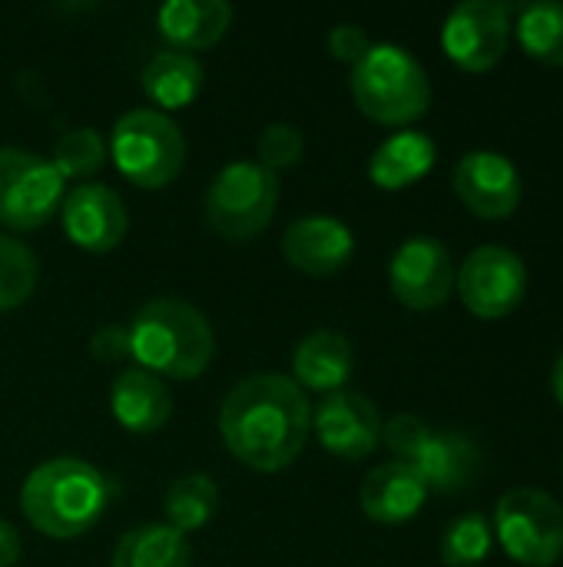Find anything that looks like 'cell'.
<instances>
[{"instance_id":"obj_22","label":"cell","mask_w":563,"mask_h":567,"mask_svg":"<svg viewBox=\"0 0 563 567\" xmlns=\"http://www.w3.org/2000/svg\"><path fill=\"white\" fill-rule=\"evenodd\" d=\"M202 80H206V70L202 63L192 56V53H183V50H159L139 73V83H143V93L159 106V113H169V110H186L199 90H202Z\"/></svg>"},{"instance_id":"obj_24","label":"cell","mask_w":563,"mask_h":567,"mask_svg":"<svg viewBox=\"0 0 563 567\" xmlns=\"http://www.w3.org/2000/svg\"><path fill=\"white\" fill-rule=\"evenodd\" d=\"M163 512H166V525L189 538L192 532L206 528L216 518L219 485L206 472H189L169 482V488L163 492Z\"/></svg>"},{"instance_id":"obj_4","label":"cell","mask_w":563,"mask_h":567,"mask_svg":"<svg viewBox=\"0 0 563 567\" xmlns=\"http://www.w3.org/2000/svg\"><path fill=\"white\" fill-rule=\"evenodd\" d=\"M355 106L382 126H408L431 106V80L425 66L398 43H372L352 66Z\"/></svg>"},{"instance_id":"obj_8","label":"cell","mask_w":563,"mask_h":567,"mask_svg":"<svg viewBox=\"0 0 563 567\" xmlns=\"http://www.w3.org/2000/svg\"><path fill=\"white\" fill-rule=\"evenodd\" d=\"M494 538L521 567H554L563 558V505L541 488H511L494 512Z\"/></svg>"},{"instance_id":"obj_21","label":"cell","mask_w":563,"mask_h":567,"mask_svg":"<svg viewBox=\"0 0 563 567\" xmlns=\"http://www.w3.org/2000/svg\"><path fill=\"white\" fill-rule=\"evenodd\" d=\"M435 159H438V146L428 133L402 130L392 133L385 143H378V150L368 159V179L378 189L398 193L425 179L435 169Z\"/></svg>"},{"instance_id":"obj_13","label":"cell","mask_w":563,"mask_h":567,"mask_svg":"<svg viewBox=\"0 0 563 567\" xmlns=\"http://www.w3.org/2000/svg\"><path fill=\"white\" fill-rule=\"evenodd\" d=\"M451 186L458 199L478 219L501 223L511 219L524 199V179L514 159L494 150H471L458 159L451 173Z\"/></svg>"},{"instance_id":"obj_30","label":"cell","mask_w":563,"mask_h":567,"mask_svg":"<svg viewBox=\"0 0 563 567\" xmlns=\"http://www.w3.org/2000/svg\"><path fill=\"white\" fill-rule=\"evenodd\" d=\"M368 50H372V37H368L358 23H338V27L329 30V53H332L338 63L355 66Z\"/></svg>"},{"instance_id":"obj_26","label":"cell","mask_w":563,"mask_h":567,"mask_svg":"<svg viewBox=\"0 0 563 567\" xmlns=\"http://www.w3.org/2000/svg\"><path fill=\"white\" fill-rule=\"evenodd\" d=\"M106 153H110V143L96 126H73L56 136L50 163L63 176V183L66 179L83 183L106 163Z\"/></svg>"},{"instance_id":"obj_28","label":"cell","mask_w":563,"mask_h":567,"mask_svg":"<svg viewBox=\"0 0 563 567\" xmlns=\"http://www.w3.org/2000/svg\"><path fill=\"white\" fill-rule=\"evenodd\" d=\"M491 548H494V528L478 512L455 518L441 535V561L448 567L484 565Z\"/></svg>"},{"instance_id":"obj_10","label":"cell","mask_w":563,"mask_h":567,"mask_svg":"<svg viewBox=\"0 0 563 567\" xmlns=\"http://www.w3.org/2000/svg\"><path fill=\"white\" fill-rule=\"evenodd\" d=\"M455 292L471 316L508 319L528 296V266L508 246H478L455 269Z\"/></svg>"},{"instance_id":"obj_3","label":"cell","mask_w":563,"mask_h":567,"mask_svg":"<svg viewBox=\"0 0 563 567\" xmlns=\"http://www.w3.org/2000/svg\"><path fill=\"white\" fill-rule=\"evenodd\" d=\"M129 359L159 379H199L216 359L209 319L183 299H153L129 319Z\"/></svg>"},{"instance_id":"obj_2","label":"cell","mask_w":563,"mask_h":567,"mask_svg":"<svg viewBox=\"0 0 563 567\" xmlns=\"http://www.w3.org/2000/svg\"><path fill=\"white\" fill-rule=\"evenodd\" d=\"M113 502V482L83 458H50L20 488V512L33 532L70 542L100 525Z\"/></svg>"},{"instance_id":"obj_29","label":"cell","mask_w":563,"mask_h":567,"mask_svg":"<svg viewBox=\"0 0 563 567\" xmlns=\"http://www.w3.org/2000/svg\"><path fill=\"white\" fill-rule=\"evenodd\" d=\"M256 153H259L256 163L279 176L282 169H292V166L302 163V156H305V136H302V130L295 123H282V120L279 123H269L262 130V136H259Z\"/></svg>"},{"instance_id":"obj_11","label":"cell","mask_w":563,"mask_h":567,"mask_svg":"<svg viewBox=\"0 0 563 567\" xmlns=\"http://www.w3.org/2000/svg\"><path fill=\"white\" fill-rule=\"evenodd\" d=\"M511 30H514L511 3L465 0L448 13L441 27V47L448 60L465 73H488L504 60L511 47Z\"/></svg>"},{"instance_id":"obj_17","label":"cell","mask_w":563,"mask_h":567,"mask_svg":"<svg viewBox=\"0 0 563 567\" xmlns=\"http://www.w3.org/2000/svg\"><path fill=\"white\" fill-rule=\"evenodd\" d=\"M428 488L421 482V475L408 465V462H385V465H375L365 482H362V512L365 518L378 522V525H405L411 522L425 502H428Z\"/></svg>"},{"instance_id":"obj_14","label":"cell","mask_w":563,"mask_h":567,"mask_svg":"<svg viewBox=\"0 0 563 567\" xmlns=\"http://www.w3.org/2000/svg\"><path fill=\"white\" fill-rule=\"evenodd\" d=\"M382 429L385 422L375 402L352 389L325 395L312 412V432L319 445L342 462L368 458L382 442Z\"/></svg>"},{"instance_id":"obj_27","label":"cell","mask_w":563,"mask_h":567,"mask_svg":"<svg viewBox=\"0 0 563 567\" xmlns=\"http://www.w3.org/2000/svg\"><path fill=\"white\" fill-rule=\"evenodd\" d=\"M37 279L40 266L33 249L17 236L0 233V312L20 309L33 296Z\"/></svg>"},{"instance_id":"obj_1","label":"cell","mask_w":563,"mask_h":567,"mask_svg":"<svg viewBox=\"0 0 563 567\" xmlns=\"http://www.w3.org/2000/svg\"><path fill=\"white\" fill-rule=\"evenodd\" d=\"M309 432V395L282 372L246 375L219 409V435L229 455L252 472H285L305 452Z\"/></svg>"},{"instance_id":"obj_19","label":"cell","mask_w":563,"mask_h":567,"mask_svg":"<svg viewBox=\"0 0 563 567\" xmlns=\"http://www.w3.org/2000/svg\"><path fill=\"white\" fill-rule=\"evenodd\" d=\"M355 372V349L335 329H315L292 349V382L305 392H342Z\"/></svg>"},{"instance_id":"obj_15","label":"cell","mask_w":563,"mask_h":567,"mask_svg":"<svg viewBox=\"0 0 563 567\" xmlns=\"http://www.w3.org/2000/svg\"><path fill=\"white\" fill-rule=\"evenodd\" d=\"M66 239L83 252H113L129 233V213L116 189L106 183H80L60 203Z\"/></svg>"},{"instance_id":"obj_12","label":"cell","mask_w":563,"mask_h":567,"mask_svg":"<svg viewBox=\"0 0 563 567\" xmlns=\"http://www.w3.org/2000/svg\"><path fill=\"white\" fill-rule=\"evenodd\" d=\"M388 282L405 309H441L455 292V259L441 239L408 236L388 262Z\"/></svg>"},{"instance_id":"obj_7","label":"cell","mask_w":563,"mask_h":567,"mask_svg":"<svg viewBox=\"0 0 563 567\" xmlns=\"http://www.w3.org/2000/svg\"><path fill=\"white\" fill-rule=\"evenodd\" d=\"M279 176L256 159L226 163L202 199L206 223L226 243H249L262 236L279 209Z\"/></svg>"},{"instance_id":"obj_25","label":"cell","mask_w":563,"mask_h":567,"mask_svg":"<svg viewBox=\"0 0 563 567\" xmlns=\"http://www.w3.org/2000/svg\"><path fill=\"white\" fill-rule=\"evenodd\" d=\"M514 13V30L524 53L544 66H563V3H528Z\"/></svg>"},{"instance_id":"obj_23","label":"cell","mask_w":563,"mask_h":567,"mask_svg":"<svg viewBox=\"0 0 563 567\" xmlns=\"http://www.w3.org/2000/svg\"><path fill=\"white\" fill-rule=\"evenodd\" d=\"M110 567H192V545L166 522H146L116 542Z\"/></svg>"},{"instance_id":"obj_20","label":"cell","mask_w":563,"mask_h":567,"mask_svg":"<svg viewBox=\"0 0 563 567\" xmlns=\"http://www.w3.org/2000/svg\"><path fill=\"white\" fill-rule=\"evenodd\" d=\"M232 3L226 0H169L156 10V30L169 50L196 53L216 47L232 27Z\"/></svg>"},{"instance_id":"obj_16","label":"cell","mask_w":563,"mask_h":567,"mask_svg":"<svg viewBox=\"0 0 563 567\" xmlns=\"http://www.w3.org/2000/svg\"><path fill=\"white\" fill-rule=\"evenodd\" d=\"M282 252L292 269L325 279V276L342 272L352 262L355 233L348 229V223H342L335 216L309 213V216H299L295 223H289L285 236H282Z\"/></svg>"},{"instance_id":"obj_5","label":"cell","mask_w":563,"mask_h":567,"mask_svg":"<svg viewBox=\"0 0 563 567\" xmlns=\"http://www.w3.org/2000/svg\"><path fill=\"white\" fill-rule=\"evenodd\" d=\"M382 442L398 462H408L428 492L455 495L481 472V449L461 432H435L421 415H395L382 429Z\"/></svg>"},{"instance_id":"obj_18","label":"cell","mask_w":563,"mask_h":567,"mask_svg":"<svg viewBox=\"0 0 563 567\" xmlns=\"http://www.w3.org/2000/svg\"><path fill=\"white\" fill-rule=\"evenodd\" d=\"M110 412L126 432L153 435L173 415V392H169L166 379L133 365V369L116 372V379L110 385Z\"/></svg>"},{"instance_id":"obj_32","label":"cell","mask_w":563,"mask_h":567,"mask_svg":"<svg viewBox=\"0 0 563 567\" xmlns=\"http://www.w3.org/2000/svg\"><path fill=\"white\" fill-rule=\"evenodd\" d=\"M20 551H23L20 532H17V528H13V525L7 522V518H0V567L17 565Z\"/></svg>"},{"instance_id":"obj_31","label":"cell","mask_w":563,"mask_h":567,"mask_svg":"<svg viewBox=\"0 0 563 567\" xmlns=\"http://www.w3.org/2000/svg\"><path fill=\"white\" fill-rule=\"evenodd\" d=\"M90 352L103 365H119L129 359V329L126 326H100L90 339Z\"/></svg>"},{"instance_id":"obj_6","label":"cell","mask_w":563,"mask_h":567,"mask_svg":"<svg viewBox=\"0 0 563 567\" xmlns=\"http://www.w3.org/2000/svg\"><path fill=\"white\" fill-rule=\"evenodd\" d=\"M110 156L133 186L163 189L183 173L189 146L169 113L139 106L116 120L110 133Z\"/></svg>"},{"instance_id":"obj_33","label":"cell","mask_w":563,"mask_h":567,"mask_svg":"<svg viewBox=\"0 0 563 567\" xmlns=\"http://www.w3.org/2000/svg\"><path fill=\"white\" fill-rule=\"evenodd\" d=\"M551 392H554L557 405H561V409H563V352H561V355H557L554 369H551Z\"/></svg>"},{"instance_id":"obj_9","label":"cell","mask_w":563,"mask_h":567,"mask_svg":"<svg viewBox=\"0 0 563 567\" xmlns=\"http://www.w3.org/2000/svg\"><path fill=\"white\" fill-rule=\"evenodd\" d=\"M63 196V176L46 156L23 146H0V226L10 236L46 226Z\"/></svg>"}]
</instances>
